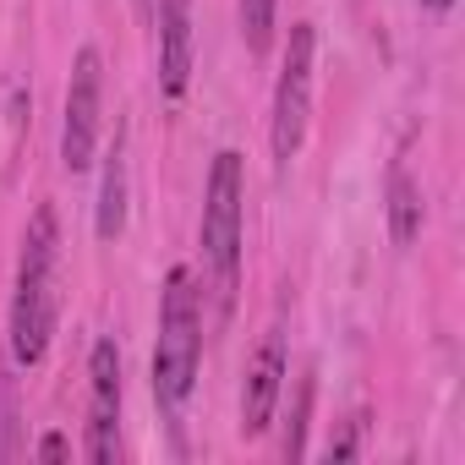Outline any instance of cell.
Listing matches in <instances>:
<instances>
[{
	"instance_id": "cell-16",
	"label": "cell",
	"mask_w": 465,
	"mask_h": 465,
	"mask_svg": "<svg viewBox=\"0 0 465 465\" xmlns=\"http://www.w3.org/2000/svg\"><path fill=\"white\" fill-rule=\"evenodd\" d=\"M421 6H427V12H449V6H454V0H421Z\"/></svg>"
},
{
	"instance_id": "cell-11",
	"label": "cell",
	"mask_w": 465,
	"mask_h": 465,
	"mask_svg": "<svg viewBox=\"0 0 465 465\" xmlns=\"http://www.w3.org/2000/svg\"><path fill=\"white\" fill-rule=\"evenodd\" d=\"M236 12H242V39H247V50H252V55H269L280 0H236Z\"/></svg>"
},
{
	"instance_id": "cell-4",
	"label": "cell",
	"mask_w": 465,
	"mask_h": 465,
	"mask_svg": "<svg viewBox=\"0 0 465 465\" xmlns=\"http://www.w3.org/2000/svg\"><path fill=\"white\" fill-rule=\"evenodd\" d=\"M312 55H318L312 23H291L285 61H280V83H274V110H269V148H274V164L280 170L307 143V121H312Z\"/></svg>"
},
{
	"instance_id": "cell-7",
	"label": "cell",
	"mask_w": 465,
	"mask_h": 465,
	"mask_svg": "<svg viewBox=\"0 0 465 465\" xmlns=\"http://www.w3.org/2000/svg\"><path fill=\"white\" fill-rule=\"evenodd\" d=\"M285 394V329L274 323L258 351L247 356V383H242V438H263Z\"/></svg>"
},
{
	"instance_id": "cell-6",
	"label": "cell",
	"mask_w": 465,
	"mask_h": 465,
	"mask_svg": "<svg viewBox=\"0 0 465 465\" xmlns=\"http://www.w3.org/2000/svg\"><path fill=\"white\" fill-rule=\"evenodd\" d=\"M83 454L94 465H110L121 454V351L115 340H94L88 351V443Z\"/></svg>"
},
{
	"instance_id": "cell-1",
	"label": "cell",
	"mask_w": 465,
	"mask_h": 465,
	"mask_svg": "<svg viewBox=\"0 0 465 465\" xmlns=\"http://www.w3.org/2000/svg\"><path fill=\"white\" fill-rule=\"evenodd\" d=\"M55 269H61V219L50 203H39L17 252V296H12V361L17 367H39L50 356L55 318H61Z\"/></svg>"
},
{
	"instance_id": "cell-5",
	"label": "cell",
	"mask_w": 465,
	"mask_h": 465,
	"mask_svg": "<svg viewBox=\"0 0 465 465\" xmlns=\"http://www.w3.org/2000/svg\"><path fill=\"white\" fill-rule=\"evenodd\" d=\"M99 126H104V61L94 45L72 55V83H66V121H61V164L83 175L99 153Z\"/></svg>"
},
{
	"instance_id": "cell-3",
	"label": "cell",
	"mask_w": 465,
	"mask_h": 465,
	"mask_svg": "<svg viewBox=\"0 0 465 465\" xmlns=\"http://www.w3.org/2000/svg\"><path fill=\"white\" fill-rule=\"evenodd\" d=\"M197 361H203V291L197 274L175 263L159 291V340H153V400L164 416H181V405L192 400Z\"/></svg>"
},
{
	"instance_id": "cell-9",
	"label": "cell",
	"mask_w": 465,
	"mask_h": 465,
	"mask_svg": "<svg viewBox=\"0 0 465 465\" xmlns=\"http://www.w3.org/2000/svg\"><path fill=\"white\" fill-rule=\"evenodd\" d=\"M99 242H115L126 230V132L115 126V143L104 153V181H99V208H94Z\"/></svg>"
},
{
	"instance_id": "cell-17",
	"label": "cell",
	"mask_w": 465,
	"mask_h": 465,
	"mask_svg": "<svg viewBox=\"0 0 465 465\" xmlns=\"http://www.w3.org/2000/svg\"><path fill=\"white\" fill-rule=\"evenodd\" d=\"M132 6H137V12H148V6H153V0H132Z\"/></svg>"
},
{
	"instance_id": "cell-13",
	"label": "cell",
	"mask_w": 465,
	"mask_h": 465,
	"mask_svg": "<svg viewBox=\"0 0 465 465\" xmlns=\"http://www.w3.org/2000/svg\"><path fill=\"white\" fill-rule=\"evenodd\" d=\"M312 394H318V383H312V372L302 378V389H296V411H291V432H285V460H302L307 454V416H312Z\"/></svg>"
},
{
	"instance_id": "cell-2",
	"label": "cell",
	"mask_w": 465,
	"mask_h": 465,
	"mask_svg": "<svg viewBox=\"0 0 465 465\" xmlns=\"http://www.w3.org/2000/svg\"><path fill=\"white\" fill-rule=\"evenodd\" d=\"M242 203H247L242 153L219 148L203 181V224H197V247H203V269H208L219 318L236 312V291H242Z\"/></svg>"
},
{
	"instance_id": "cell-15",
	"label": "cell",
	"mask_w": 465,
	"mask_h": 465,
	"mask_svg": "<svg viewBox=\"0 0 465 465\" xmlns=\"http://www.w3.org/2000/svg\"><path fill=\"white\" fill-rule=\"evenodd\" d=\"M34 454H39V460H66V454H72V438H66V432H45V438L34 443Z\"/></svg>"
},
{
	"instance_id": "cell-14",
	"label": "cell",
	"mask_w": 465,
	"mask_h": 465,
	"mask_svg": "<svg viewBox=\"0 0 465 465\" xmlns=\"http://www.w3.org/2000/svg\"><path fill=\"white\" fill-rule=\"evenodd\" d=\"M367 427H372V416H367V411H351V416H345V427L323 443V454H329V460H356V454H361Z\"/></svg>"
},
{
	"instance_id": "cell-8",
	"label": "cell",
	"mask_w": 465,
	"mask_h": 465,
	"mask_svg": "<svg viewBox=\"0 0 465 465\" xmlns=\"http://www.w3.org/2000/svg\"><path fill=\"white\" fill-rule=\"evenodd\" d=\"M148 12L159 23V94L181 104L192 88V0H153Z\"/></svg>"
},
{
	"instance_id": "cell-12",
	"label": "cell",
	"mask_w": 465,
	"mask_h": 465,
	"mask_svg": "<svg viewBox=\"0 0 465 465\" xmlns=\"http://www.w3.org/2000/svg\"><path fill=\"white\" fill-rule=\"evenodd\" d=\"M23 454V416H17V378L0 367V465Z\"/></svg>"
},
{
	"instance_id": "cell-10",
	"label": "cell",
	"mask_w": 465,
	"mask_h": 465,
	"mask_svg": "<svg viewBox=\"0 0 465 465\" xmlns=\"http://www.w3.org/2000/svg\"><path fill=\"white\" fill-rule=\"evenodd\" d=\"M421 236V186L411 181L405 164L389 170V242L394 247H411Z\"/></svg>"
}]
</instances>
